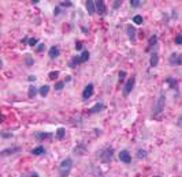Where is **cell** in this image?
I'll use <instances>...</instances> for the list:
<instances>
[{
  "label": "cell",
  "instance_id": "obj_1",
  "mask_svg": "<svg viewBox=\"0 0 182 177\" xmlns=\"http://www.w3.org/2000/svg\"><path fill=\"white\" fill-rule=\"evenodd\" d=\"M73 165H74V162H73L71 157H66L63 161L60 162V165H59V176L69 177V175H70V172L73 169Z\"/></svg>",
  "mask_w": 182,
  "mask_h": 177
},
{
  "label": "cell",
  "instance_id": "obj_2",
  "mask_svg": "<svg viewBox=\"0 0 182 177\" xmlns=\"http://www.w3.org/2000/svg\"><path fill=\"white\" fill-rule=\"evenodd\" d=\"M164 105H166V94H164V91H160V93H159V98H158V101H156V105L153 106L152 117H158L159 114L163 112Z\"/></svg>",
  "mask_w": 182,
  "mask_h": 177
},
{
  "label": "cell",
  "instance_id": "obj_3",
  "mask_svg": "<svg viewBox=\"0 0 182 177\" xmlns=\"http://www.w3.org/2000/svg\"><path fill=\"white\" fill-rule=\"evenodd\" d=\"M112 155H114V149L112 147H105L103 151L100 153V159L104 163H110L112 161Z\"/></svg>",
  "mask_w": 182,
  "mask_h": 177
},
{
  "label": "cell",
  "instance_id": "obj_4",
  "mask_svg": "<svg viewBox=\"0 0 182 177\" xmlns=\"http://www.w3.org/2000/svg\"><path fill=\"white\" fill-rule=\"evenodd\" d=\"M168 64L170 65H182V53H177V52H173L168 57Z\"/></svg>",
  "mask_w": 182,
  "mask_h": 177
},
{
  "label": "cell",
  "instance_id": "obj_5",
  "mask_svg": "<svg viewBox=\"0 0 182 177\" xmlns=\"http://www.w3.org/2000/svg\"><path fill=\"white\" fill-rule=\"evenodd\" d=\"M134 86H135V76H131L130 79H127L126 84H125V87H123V96L127 97L129 94L131 93V90L134 88Z\"/></svg>",
  "mask_w": 182,
  "mask_h": 177
},
{
  "label": "cell",
  "instance_id": "obj_6",
  "mask_svg": "<svg viewBox=\"0 0 182 177\" xmlns=\"http://www.w3.org/2000/svg\"><path fill=\"white\" fill-rule=\"evenodd\" d=\"M105 109V104L101 102V101H99V102H96L92 108H89L88 109V114H96V113H100L103 112Z\"/></svg>",
  "mask_w": 182,
  "mask_h": 177
},
{
  "label": "cell",
  "instance_id": "obj_7",
  "mask_svg": "<svg viewBox=\"0 0 182 177\" xmlns=\"http://www.w3.org/2000/svg\"><path fill=\"white\" fill-rule=\"evenodd\" d=\"M93 91H95L93 83H88L87 86H85L84 91H82V100H84V101H88L89 98L93 96Z\"/></svg>",
  "mask_w": 182,
  "mask_h": 177
},
{
  "label": "cell",
  "instance_id": "obj_8",
  "mask_svg": "<svg viewBox=\"0 0 182 177\" xmlns=\"http://www.w3.org/2000/svg\"><path fill=\"white\" fill-rule=\"evenodd\" d=\"M19 151H22V147H19V146L7 147V149H4V150H2V151H0V155H2V157H8V155H14V154L19 153Z\"/></svg>",
  "mask_w": 182,
  "mask_h": 177
},
{
  "label": "cell",
  "instance_id": "obj_9",
  "mask_svg": "<svg viewBox=\"0 0 182 177\" xmlns=\"http://www.w3.org/2000/svg\"><path fill=\"white\" fill-rule=\"evenodd\" d=\"M96 3V12H97L99 15H105L107 14V6H105V2L103 0H97Z\"/></svg>",
  "mask_w": 182,
  "mask_h": 177
},
{
  "label": "cell",
  "instance_id": "obj_10",
  "mask_svg": "<svg viewBox=\"0 0 182 177\" xmlns=\"http://www.w3.org/2000/svg\"><path fill=\"white\" fill-rule=\"evenodd\" d=\"M126 33H127L129 40H130L131 42H135V40H137V37H135L137 31H135V27H134L133 25H127V27H126Z\"/></svg>",
  "mask_w": 182,
  "mask_h": 177
},
{
  "label": "cell",
  "instance_id": "obj_11",
  "mask_svg": "<svg viewBox=\"0 0 182 177\" xmlns=\"http://www.w3.org/2000/svg\"><path fill=\"white\" fill-rule=\"evenodd\" d=\"M119 159H121V162H123V163H130L131 162L130 153H129L127 150H122V151L119 153Z\"/></svg>",
  "mask_w": 182,
  "mask_h": 177
},
{
  "label": "cell",
  "instance_id": "obj_12",
  "mask_svg": "<svg viewBox=\"0 0 182 177\" xmlns=\"http://www.w3.org/2000/svg\"><path fill=\"white\" fill-rule=\"evenodd\" d=\"M59 55H60V48L58 47V45H54V47H51L49 48V51H48V56L49 59H56V57H59Z\"/></svg>",
  "mask_w": 182,
  "mask_h": 177
},
{
  "label": "cell",
  "instance_id": "obj_13",
  "mask_svg": "<svg viewBox=\"0 0 182 177\" xmlns=\"http://www.w3.org/2000/svg\"><path fill=\"white\" fill-rule=\"evenodd\" d=\"M85 151H87V146H85L84 143H79V145H77L74 149H73V153L77 154V155H79V157L84 155Z\"/></svg>",
  "mask_w": 182,
  "mask_h": 177
},
{
  "label": "cell",
  "instance_id": "obj_14",
  "mask_svg": "<svg viewBox=\"0 0 182 177\" xmlns=\"http://www.w3.org/2000/svg\"><path fill=\"white\" fill-rule=\"evenodd\" d=\"M85 7H87V11L89 15H93L96 12V3L93 0H88V2L85 3Z\"/></svg>",
  "mask_w": 182,
  "mask_h": 177
},
{
  "label": "cell",
  "instance_id": "obj_15",
  "mask_svg": "<svg viewBox=\"0 0 182 177\" xmlns=\"http://www.w3.org/2000/svg\"><path fill=\"white\" fill-rule=\"evenodd\" d=\"M158 64H159V55H158V52H152L151 57H149V65L152 68H155V67H158Z\"/></svg>",
  "mask_w": 182,
  "mask_h": 177
},
{
  "label": "cell",
  "instance_id": "obj_16",
  "mask_svg": "<svg viewBox=\"0 0 182 177\" xmlns=\"http://www.w3.org/2000/svg\"><path fill=\"white\" fill-rule=\"evenodd\" d=\"M34 138L37 140H48V139H52V134H49V132H36Z\"/></svg>",
  "mask_w": 182,
  "mask_h": 177
},
{
  "label": "cell",
  "instance_id": "obj_17",
  "mask_svg": "<svg viewBox=\"0 0 182 177\" xmlns=\"http://www.w3.org/2000/svg\"><path fill=\"white\" fill-rule=\"evenodd\" d=\"M156 42H158V35L156 34H153L152 35V37L149 38V40H148V47H147V51L148 52H151V49L155 47V45H156Z\"/></svg>",
  "mask_w": 182,
  "mask_h": 177
},
{
  "label": "cell",
  "instance_id": "obj_18",
  "mask_svg": "<svg viewBox=\"0 0 182 177\" xmlns=\"http://www.w3.org/2000/svg\"><path fill=\"white\" fill-rule=\"evenodd\" d=\"M55 138H56V139H59V140H63L64 138H66V130L63 128V127H60V128L56 130Z\"/></svg>",
  "mask_w": 182,
  "mask_h": 177
},
{
  "label": "cell",
  "instance_id": "obj_19",
  "mask_svg": "<svg viewBox=\"0 0 182 177\" xmlns=\"http://www.w3.org/2000/svg\"><path fill=\"white\" fill-rule=\"evenodd\" d=\"M38 90H40V88H37L36 86H30V87L28 88V97L29 98H34L37 94H40Z\"/></svg>",
  "mask_w": 182,
  "mask_h": 177
},
{
  "label": "cell",
  "instance_id": "obj_20",
  "mask_svg": "<svg viewBox=\"0 0 182 177\" xmlns=\"http://www.w3.org/2000/svg\"><path fill=\"white\" fill-rule=\"evenodd\" d=\"M32 155H42V154L45 153V149H44V146H37V147H34V149L32 150Z\"/></svg>",
  "mask_w": 182,
  "mask_h": 177
},
{
  "label": "cell",
  "instance_id": "obj_21",
  "mask_svg": "<svg viewBox=\"0 0 182 177\" xmlns=\"http://www.w3.org/2000/svg\"><path fill=\"white\" fill-rule=\"evenodd\" d=\"M79 64H82L81 57H79V56H73L71 60H70V67H71V68H75V67H77V65H79Z\"/></svg>",
  "mask_w": 182,
  "mask_h": 177
},
{
  "label": "cell",
  "instance_id": "obj_22",
  "mask_svg": "<svg viewBox=\"0 0 182 177\" xmlns=\"http://www.w3.org/2000/svg\"><path fill=\"white\" fill-rule=\"evenodd\" d=\"M166 83H167L171 88L177 90V87H178V82H177V79H175V78H171V76H170V78H167V79H166Z\"/></svg>",
  "mask_w": 182,
  "mask_h": 177
},
{
  "label": "cell",
  "instance_id": "obj_23",
  "mask_svg": "<svg viewBox=\"0 0 182 177\" xmlns=\"http://www.w3.org/2000/svg\"><path fill=\"white\" fill-rule=\"evenodd\" d=\"M38 93H40V96H41V97H47L48 93H49V86H48V84L41 86V87H40V90H38Z\"/></svg>",
  "mask_w": 182,
  "mask_h": 177
},
{
  "label": "cell",
  "instance_id": "obj_24",
  "mask_svg": "<svg viewBox=\"0 0 182 177\" xmlns=\"http://www.w3.org/2000/svg\"><path fill=\"white\" fill-rule=\"evenodd\" d=\"M130 7L131 8H138V7H143L144 2H141V0H130Z\"/></svg>",
  "mask_w": 182,
  "mask_h": 177
},
{
  "label": "cell",
  "instance_id": "obj_25",
  "mask_svg": "<svg viewBox=\"0 0 182 177\" xmlns=\"http://www.w3.org/2000/svg\"><path fill=\"white\" fill-rule=\"evenodd\" d=\"M89 56H91V53H89L88 51H82V53L79 55V57H81V61H82V63L88 61V60H89Z\"/></svg>",
  "mask_w": 182,
  "mask_h": 177
},
{
  "label": "cell",
  "instance_id": "obj_26",
  "mask_svg": "<svg viewBox=\"0 0 182 177\" xmlns=\"http://www.w3.org/2000/svg\"><path fill=\"white\" fill-rule=\"evenodd\" d=\"M25 64L28 65V67H32V65L34 64V59H33L30 55H26L25 56Z\"/></svg>",
  "mask_w": 182,
  "mask_h": 177
},
{
  "label": "cell",
  "instance_id": "obj_27",
  "mask_svg": "<svg viewBox=\"0 0 182 177\" xmlns=\"http://www.w3.org/2000/svg\"><path fill=\"white\" fill-rule=\"evenodd\" d=\"M143 22H144L143 16L141 15H134V18H133V23L134 25H143Z\"/></svg>",
  "mask_w": 182,
  "mask_h": 177
},
{
  "label": "cell",
  "instance_id": "obj_28",
  "mask_svg": "<svg viewBox=\"0 0 182 177\" xmlns=\"http://www.w3.org/2000/svg\"><path fill=\"white\" fill-rule=\"evenodd\" d=\"M64 86H66L64 82H56V83H55V90L56 91H60V90H63V88H64Z\"/></svg>",
  "mask_w": 182,
  "mask_h": 177
},
{
  "label": "cell",
  "instance_id": "obj_29",
  "mask_svg": "<svg viewBox=\"0 0 182 177\" xmlns=\"http://www.w3.org/2000/svg\"><path fill=\"white\" fill-rule=\"evenodd\" d=\"M58 76H59V71H51V72L48 74V78H49L51 80L58 79Z\"/></svg>",
  "mask_w": 182,
  "mask_h": 177
},
{
  "label": "cell",
  "instance_id": "obj_30",
  "mask_svg": "<svg viewBox=\"0 0 182 177\" xmlns=\"http://www.w3.org/2000/svg\"><path fill=\"white\" fill-rule=\"evenodd\" d=\"M147 150H143V149H140V150H138V151H137V157H138V158H140V159H143V158H145V157H147Z\"/></svg>",
  "mask_w": 182,
  "mask_h": 177
},
{
  "label": "cell",
  "instance_id": "obj_31",
  "mask_svg": "<svg viewBox=\"0 0 182 177\" xmlns=\"http://www.w3.org/2000/svg\"><path fill=\"white\" fill-rule=\"evenodd\" d=\"M77 51H82L84 49V42L82 41H75V47H74Z\"/></svg>",
  "mask_w": 182,
  "mask_h": 177
},
{
  "label": "cell",
  "instance_id": "obj_32",
  "mask_svg": "<svg viewBox=\"0 0 182 177\" xmlns=\"http://www.w3.org/2000/svg\"><path fill=\"white\" fill-rule=\"evenodd\" d=\"M36 51H37V53H42V52L45 51V44H38Z\"/></svg>",
  "mask_w": 182,
  "mask_h": 177
},
{
  "label": "cell",
  "instance_id": "obj_33",
  "mask_svg": "<svg viewBox=\"0 0 182 177\" xmlns=\"http://www.w3.org/2000/svg\"><path fill=\"white\" fill-rule=\"evenodd\" d=\"M28 44H29V47H32V48H33V47H36V45L38 44V41H37V38H30Z\"/></svg>",
  "mask_w": 182,
  "mask_h": 177
},
{
  "label": "cell",
  "instance_id": "obj_34",
  "mask_svg": "<svg viewBox=\"0 0 182 177\" xmlns=\"http://www.w3.org/2000/svg\"><path fill=\"white\" fill-rule=\"evenodd\" d=\"M118 78H119V82H123L125 78H126V72H125V71H119Z\"/></svg>",
  "mask_w": 182,
  "mask_h": 177
},
{
  "label": "cell",
  "instance_id": "obj_35",
  "mask_svg": "<svg viewBox=\"0 0 182 177\" xmlns=\"http://www.w3.org/2000/svg\"><path fill=\"white\" fill-rule=\"evenodd\" d=\"M2 138H3V139H8V138H12V134L3 131V132H2Z\"/></svg>",
  "mask_w": 182,
  "mask_h": 177
},
{
  "label": "cell",
  "instance_id": "obj_36",
  "mask_svg": "<svg viewBox=\"0 0 182 177\" xmlns=\"http://www.w3.org/2000/svg\"><path fill=\"white\" fill-rule=\"evenodd\" d=\"M59 6H60L62 8H63V7H71V6H73V3H71V2H69V0H67V2H62Z\"/></svg>",
  "mask_w": 182,
  "mask_h": 177
},
{
  "label": "cell",
  "instance_id": "obj_37",
  "mask_svg": "<svg viewBox=\"0 0 182 177\" xmlns=\"http://www.w3.org/2000/svg\"><path fill=\"white\" fill-rule=\"evenodd\" d=\"M175 44H177V45L182 44V34H178L177 37H175Z\"/></svg>",
  "mask_w": 182,
  "mask_h": 177
},
{
  "label": "cell",
  "instance_id": "obj_38",
  "mask_svg": "<svg viewBox=\"0 0 182 177\" xmlns=\"http://www.w3.org/2000/svg\"><path fill=\"white\" fill-rule=\"evenodd\" d=\"M60 10H62L60 6L55 7V10H54V15H55V16H59V15H60Z\"/></svg>",
  "mask_w": 182,
  "mask_h": 177
},
{
  "label": "cell",
  "instance_id": "obj_39",
  "mask_svg": "<svg viewBox=\"0 0 182 177\" xmlns=\"http://www.w3.org/2000/svg\"><path fill=\"white\" fill-rule=\"evenodd\" d=\"M122 6V2H119V0H115L114 2V8H119Z\"/></svg>",
  "mask_w": 182,
  "mask_h": 177
},
{
  "label": "cell",
  "instance_id": "obj_40",
  "mask_svg": "<svg viewBox=\"0 0 182 177\" xmlns=\"http://www.w3.org/2000/svg\"><path fill=\"white\" fill-rule=\"evenodd\" d=\"M28 80H29V82H36V80H37V78H36L34 75H29V76H28Z\"/></svg>",
  "mask_w": 182,
  "mask_h": 177
},
{
  "label": "cell",
  "instance_id": "obj_41",
  "mask_svg": "<svg viewBox=\"0 0 182 177\" xmlns=\"http://www.w3.org/2000/svg\"><path fill=\"white\" fill-rule=\"evenodd\" d=\"M63 82H64V83H69V82H71V76H70V75H67V76L64 78Z\"/></svg>",
  "mask_w": 182,
  "mask_h": 177
},
{
  "label": "cell",
  "instance_id": "obj_42",
  "mask_svg": "<svg viewBox=\"0 0 182 177\" xmlns=\"http://www.w3.org/2000/svg\"><path fill=\"white\" fill-rule=\"evenodd\" d=\"M32 3H33V4H38V3H40V0H33Z\"/></svg>",
  "mask_w": 182,
  "mask_h": 177
},
{
  "label": "cell",
  "instance_id": "obj_43",
  "mask_svg": "<svg viewBox=\"0 0 182 177\" xmlns=\"http://www.w3.org/2000/svg\"><path fill=\"white\" fill-rule=\"evenodd\" d=\"M182 123V113H181V117H180V120H178V124H181Z\"/></svg>",
  "mask_w": 182,
  "mask_h": 177
},
{
  "label": "cell",
  "instance_id": "obj_44",
  "mask_svg": "<svg viewBox=\"0 0 182 177\" xmlns=\"http://www.w3.org/2000/svg\"><path fill=\"white\" fill-rule=\"evenodd\" d=\"M155 177H162V176H155Z\"/></svg>",
  "mask_w": 182,
  "mask_h": 177
}]
</instances>
